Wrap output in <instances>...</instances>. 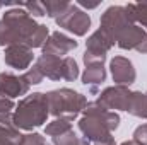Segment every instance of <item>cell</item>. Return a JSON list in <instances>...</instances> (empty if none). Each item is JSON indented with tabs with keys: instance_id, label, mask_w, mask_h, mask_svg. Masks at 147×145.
<instances>
[{
	"instance_id": "6da1fadb",
	"label": "cell",
	"mask_w": 147,
	"mask_h": 145,
	"mask_svg": "<svg viewBox=\"0 0 147 145\" xmlns=\"http://www.w3.org/2000/svg\"><path fill=\"white\" fill-rule=\"evenodd\" d=\"M34 19L16 3L14 9H9L2 21H0V46H12V44H26L38 29Z\"/></svg>"
},
{
	"instance_id": "7a4b0ae2",
	"label": "cell",
	"mask_w": 147,
	"mask_h": 145,
	"mask_svg": "<svg viewBox=\"0 0 147 145\" xmlns=\"http://www.w3.org/2000/svg\"><path fill=\"white\" fill-rule=\"evenodd\" d=\"M118 121H120V118L115 113L103 108L99 103H94V104L86 106L84 118L80 119L79 126L87 138H91L98 144H103V142L111 140L110 133L113 130H116Z\"/></svg>"
},
{
	"instance_id": "3957f363",
	"label": "cell",
	"mask_w": 147,
	"mask_h": 145,
	"mask_svg": "<svg viewBox=\"0 0 147 145\" xmlns=\"http://www.w3.org/2000/svg\"><path fill=\"white\" fill-rule=\"evenodd\" d=\"M48 116V101L46 94H33L24 97L16 109L14 114V125L24 130H31L34 126H39L45 123Z\"/></svg>"
},
{
	"instance_id": "277c9868",
	"label": "cell",
	"mask_w": 147,
	"mask_h": 145,
	"mask_svg": "<svg viewBox=\"0 0 147 145\" xmlns=\"http://www.w3.org/2000/svg\"><path fill=\"white\" fill-rule=\"evenodd\" d=\"M46 101L51 114L60 116L62 119H67V121L74 119L86 108V97L70 89L51 91L50 94H46Z\"/></svg>"
},
{
	"instance_id": "5b68a950",
	"label": "cell",
	"mask_w": 147,
	"mask_h": 145,
	"mask_svg": "<svg viewBox=\"0 0 147 145\" xmlns=\"http://www.w3.org/2000/svg\"><path fill=\"white\" fill-rule=\"evenodd\" d=\"M132 24H135L134 19L130 17L127 7L121 5H111L110 9L105 10L101 17V31H105L113 41H116L121 36V33Z\"/></svg>"
},
{
	"instance_id": "8992f818",
	"label": "cell",
	"mask_w": 147,
	"mask_h": 145,
	"mask_svg": "<svg viewBox=\"0 0 147 145\" xmlns=\"http://www.w3.org/2000/svg\"><path fill=\"white\" fill-rule=\"evenodd\" d=\"M55 21L60 28L67 29L69 33H74L75 36H84L87 33V29L91 28L89 14L84 12L82 9H79L77 3H69V7Z\"/></svg>"
},
{
	"instance_id": "52a82bcc",
	"label": "cell",
	"mask_w": 147,
	"mask_h": 145,
	"mask_svg": "<svg viewBox=\"0 0 147 145\" xmlns=\"http://www.w3.org/2000/svg\"><path fill=\"white\" fill-rule=\"evenodd\" d=\"M130 99H132V92L125 85H116V87L106 89L101 94L98 103L106 109H123V111H128Z\"/></svg>"
},
{
	"instance_id": "ba28073f",
	"label": "cell",
	"mask_w": 147,
	"mask_h": 145,
	"mask_svg": "<svg viewBox=\"0 0 147 145\" xmlns=\"http://www.w3.org/2000/svg\"><path fill=\"white\" fill-rule=\"evenodd\" d=\"M75 48H77V41H74L72 38L65 36L62 33H53L50 39H46V43L43 44V55L60 58V56L70 53Z\"/></svg>"
},
{
	"instance_id": "9c48e42d",
	"label": "cell",
	"mask_w": 147,
	"mask_h": 145,
	"mask_svg": "<svg viewBox=\"0 0 147 145\" xmlns=\"http://www.w3.org/2000/svg\"><path fill=\"white\" fill-rule=\"evenodd\" d=\"M33 62V50L26 44H12L5 50V63L16 70H24Z\"/></svg>"
},
{
	"instance_id": "30bf717a",
	"label": "cell",
	"mask_w": 147,
	"mask_h": 145,
	"mask_svg": "<svg viewBox=\"0 0 147 145\" xmlns=\"http://www.w3.org/2000/svg\"><path fill=\"white\" fill-rule=\"evenodd\" d=\"M29 89V82L28 79L12 75V73H0V94L5 97H19L22 94H26Z\"/></svg>"
},
{
	"instance_id": "8fae6325",
	"label": "cell",
	"mask_w": 147,
	"mask_h": 145,
	"mask_svg": "<svg viewBox=\"0 0 147 145\" xmlns=\"http://www.w3.org/2000/svg\"><path fill=\"white\" fill-rule=\"evenodd\" d=\"M111 67V75H113V80L120 85H130L134 80H135V70H134V65L130 60L123 58V56H115L110 63Z\"/></svg>"
},
{
	"instance_id": "7c38bea8",
	"label": "cell",
	"mask_w": 147,
	"mask_h": 145,
	"mask_svg": "<svg viewBox=\"0 0 147 145\" xmlns=\"http://www.w3.org/2000/svg\"><path fill=\"white\" fill-rule=\"evenodd\" d=\"M146 36H147V33L144 28H140L139 24H132L130 28H127L121 33V36L118 38L116 41H118V46L123 48V50H137Z\"/></svg>"
},
{
	"instance_id": "4fadbf2b",
	"label": "cell",
	"mask_w": 147,
	"mask_h": 145,
	"mask_svg": "<svg viewBox=\"0 0 147 145\" xmlns=\"http://www.w3.org/2000/svg\"><path fill=\"white\" fill-rule=\"evenodd\" d=\"M128 111L135 116L147 118V94L142 92H132V99H130V106Z\"/></svg>"
},
{
	"instance_id": "5bb4252c",
	"label": "cell",
	"mask_w": 147,
	"mask_h": 145,
	"mask_svg": "<svg viewBox=\"0 0 147 145\" xmlns=\"http://www.w3.org/2000/svg\"><path fill=\"white\" fill-rule=\"evenodd\" d=\"M106 79V72L103 68V63H96V65H87L86 68V73L82 77L84 84H99Z\"/></svg>"
},
{
	"instance_id": "9a60e30c",
	"label": "cell",
	"mask_w": 147,
	"mask_h": 145,
	"mask_svg": "<svg viewBox=\"0 0 147 145\" xmlns=\"http://www.w3.org/2000/svg\"><path fill=\"white\" fill-rule=\"evenodd\" d=\"M125 7H127L130 17L134 19V22L142 24L147 29V2H144V3H128Z\"/></svg>"
},
{
	"instance_id": "2e32d148",
	"label": "cell",
	"mask_w": 147,
	"mask_h": 145,
	"mask_svg": "<svg viewBox=\"0 0 147 145\" xmlns=\"http://www.w3.org/2000/svg\"><path fill=\"white\" fill-rule=\"evenodd\" d=\"M69 3L70 2H65V0H46V2H43L46 15L48 17H55V19L58 15H62V12L69 7Z\"/></svg>"
},
{
	"instance_id": "e0dca14e",
	"label": "cell",
	"mask_w": 147,
	"mask_h": 145,
	"mask_svg": "<svg viewBox=\"0 0 147 145\" xmlns=\"http://www.w3.org/2000/svg\"><path fill=\"white\" fill-rule=\"evenodd\" d=\"M46 38H48V28L43 26V24H39L38 29L33 33V36L29 39L28 46H29L31 50H33V48H39V46H43V44L46 43Z\"/></svg>"
},
{
	"instance_id": "ac0fdd59",
	"label": "cell",
	"mask_w": 147,
	"mask_h": 145,
	"mask_svg": "<svg viewBox=\"0 0 147 145\" xmlns=\"http://www.w3.org/2000/svg\"><path fill=\"white\" fill-rule=\"evenodd\" d=\"M67 132H70V123L67 119H55L53 123H50L46 126V133H50L53 137H60Z\"/></svg>"
},
{
	"instance_id": "d6986e66",
	"label": "cell",
	"mask_w": 147,
	"mask_h": 145,
	"mask_svg": "<svg viewBox=\"0 0 147 145\" xmlns=\"http://www.w3.org/2000/svg\"><path fill=\"white\" fill-rule=\"evenodd\" d=\"M77 75H79V68H77L75 60L70 58V56L63 58V63H62V77L67 79V80H74Z\"/></svg>"
},
{
	"instance_id": "ffe728a7",
	"label": "cell",
	"mask_w": 147,
	"mask_h": 145,
	"mask_svg": "<svg viewBox=\"0 0 147 145\" xmlns=\"http://www.w3.org/2000/svg\"><path fill=\"white\" fill-rule=\"evenodd\" d=\"M19 7H22L24 10H28V14L33 17V15H38V17H43V15H46V10H45V5H43V2H28V3H17Z\"/></svg>"
},
{
	"instance_id": "44dd1931",
	"label": "cell",
	"mask_w": 147,
	"mask_h": 145,
	"mask_svg": "<svg viewBox=\"0 0 147 145\" xmlns=\"http://www.w3.org/2000/svg\"><path fill=\"white\" fill-rule=\"evenodd\" d=\"M21 145H46V144H45V140L41 138V135L33 133V135H26Z\"/></svg>"
},
{
	"instance_id": "7402d4cb",
	"label": "cell",
	"mask_w": 147,
	"mask_h": 145,
	"mask_svg": "<svg viewBox=\"0 0 147 145\" xmlns=\"http://www.w3.org/2000/svg\"><path fill=\"white\" fill-rule=\"evenodd\" d=\"M12 108H14L12 101H9L5 97H0V114H9Z\"/></svg>"
},
{
	"instance_id": "603a6c76",
	"label": "cell",
	"mask_w": 147,
	"mask_h": 145,
	"mask_svg": "<svg viewBox=\"0 0 147 145\" xmlns=\"http://www.w3.org/2000/svg\"><path fill=\"white\" fill-rule=\"evenodd\" d=\"M137 51H142V53H147V36L144 38V41L140 43V46L137 48Z\"/></svg>"
},
{
	"instance_id": "cb8c5ba5",
	"label": "cell",
	"mask_w": 147,
	"mask_h": 145,
	"mask_svg": "<svg viewBox=\"0 0 147 145\" xmlns=\"http://www.w3.org/2000/svg\"><path fill=\"white\" fill-rule=\"evenodd\" d=\"M98 145H115L113 140H108V142H103V144H98Z\"/></svg>"
},
{
	"instance_id": "d4e9b609",
	"label": "cell",
	"mask_w": 147,
	"mask_h": 145,
	"mask_svg": "<svg viewBox=\"0 0 147 145\" xmlns=\"http://www.w3.org/2000/svg\"><path fill=\"white\" fill-rule=\"evenodd\" d=\"M121 145H137V142H125V144H121Z\"/></svg>"
},
{
	"instance_id": "484cf974",
	"label": "cell",
	"mask_w": 147,
	"mask_h": 145,
	"mask_svg": "<svg viewBox=\"0 0 147 145\" xmlns=\"http://www.w3.org/2000/svg\"><path fill=\"white\" fill-rule=\"evenodd\" d=\"M79 145H89V144H87L86 140H80V142H79Z\"/></svg>"
},
{
	"instance_id": "4316f807",
	"label": "cell",
	"mask_w": 147,
	"mask_h": 145,
	"mask_svg": "<svg viewBox=\"0 0 147 145\" xmlns=\"http://www.w3.org/2000/svg\"><path fill=\"white\" fill-rule=\"evenodd\" d=\"M2 7H3V3H2V2H0V9H2Z\"/></svg>"
}]
</instances>
